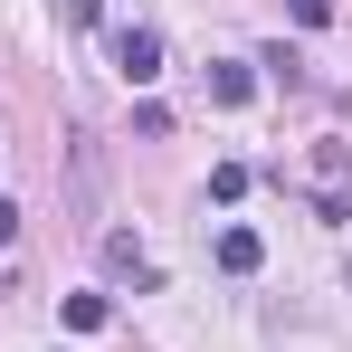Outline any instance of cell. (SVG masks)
<instances>
[{
	"instance_id": "6da1fadb",
	"label": "cell",
	"mask_w": 352,
	"mask_h": 352,
	"mask_svg": "<svg viewBox=\"0 0 352 352\" xmlns=\"http://www.w3.org/2000/svg\"><path fill=\"white\" fill-rule=\"evenodd\" d=\"M115 67H124V86H153L162 76V29H115Z\"/></svg>"
},
{
	"instance_id": "7a4b0ae2",
	"label": "cell",
	"mask_w": 352,
	"mask_h": 352,
	"mask_svg": "<svg viewBox=\"0 0 352 352\" xmlns=\"http://www.w3.org/2000/svg\"><path fill=\"white\" fill-rule=\"evenodd\" d=\"M219 267H229V276H257V267H267V238L257 229H219Z\"/></svg>"
},
{
	"instance_id": "3957f363",
	"label": "cell",
	"mask_w": 352,
	"mask_h": 352,
	"mask_svg": "<svg viewBox=\"0 0 352 352\" xmlns=\"http://www.w3.org/2000/svg\"><path fill=\"white\" fill-rule=\"evenodd\" d=\"M105 257H115V267H124V276H133V286H162V267H153V257H143V248H133V238H105Z\"/></svg>"
},
{
	"instance_id": "277c9868",
	"label": "cell",
	"mask_w": 352,
	"mask_h": 352,
	"mask_svg": "<svg viewBox=\"0 0 352 352\" xmlns=\"http://www.w3.org/2000/svg\"><path fill=\"white\" fill-rule=\"evenodd\" d=\"M210 96H219V105H248V96H257V76H248L238 58H219V67H210Z\"/></svg>"
},
{
	"instance_id": "5b68a950",
	"label": "cell",
	"mask_w": 352,
	"mask_h": 352,
	"mask_svg": "<svg viewBox=\"0 0 352 352\" xmlns=\"http://www.w3.org/2000/svg\"><path fill=\"white\" fill-rule=\"evenodd\" d=\"M105 314H115L105 295H67V324H76V333H105Z\"/></svg>"
},
{
	"instance_id": "8992f818",
	"label": "cell",
	"mask_w": 352,
	"mask_h": 352,
	"mask_svg": "<svg viewBox=\"0 0 352 352\" xmlns=\"http://www.w3.org/2000/svg\"><path fill=\"white\" fill-rule=\"evenodd\" d=\"M210 200H219V210H229V200H248V162H219V172H210Z\"/></svg>"
},
{
	"instance_id": "52a82bcc",
	"label": "cell",
	"mask_w": 352,
	"mask_h": 352,
	"mask_svg": "<svg viewBox=\"0 0 352 352\" xmlns=\"http://www.w3.org/2000/svg\"><path fill=\"white\" fill-rule=\"evenodd\" d=\"M295 10V29H324V19H333V0H286Z\"/></svg>"
},
{
	"instance_id": "ba28073f",
	"label": "cell",
	"mask_w": 352,
	"mask_h": 352,
	"mask_svg": "<svg viewBox=\"0 0 352 352\" xmlns=\"http://www.w3.org/2000/svg\"><path fill=\"white\" fill-rule=\"evenodd\" d=\"M67 19H76V29H96V19H105V0H58Z\"/></svg>"
},
{
	"instance_id": "9c48e42d",
	"label": "cell",
	"mask_w": 352,
	"mask_h": 352,
	"mask_svg": "<svg viewBox=\"0 0 352 352\" xmlns=\"http://www.w3.org/2000/svg\"><path fill=\"white\" fill-rule=\"evenodd\" d=\"M10 238H19V200H0V248H10Z\"/></svg>"
}]
</instances>
